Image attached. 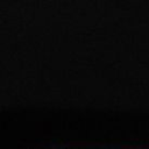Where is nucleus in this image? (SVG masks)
I'll use <instances>...</instances> for the list:
<instances>
[]
</instances>
